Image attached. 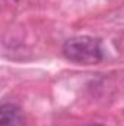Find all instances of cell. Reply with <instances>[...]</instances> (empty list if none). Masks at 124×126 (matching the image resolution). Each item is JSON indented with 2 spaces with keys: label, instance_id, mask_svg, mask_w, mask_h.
Here are the masks:
<instances>
[{
  "label": "cell",
  "instance_id": "obj_2",
  "mask_svg": "<svg viewBox=\"0 0 124 126\" xmlns=\"http://www.w3.org/2000/svg\"><path fill=\"white\" fill-rule=\"evenodd\" d=\"M1 126H25V117L21 109L12 103H6L0 109Z\"/></svg>",
  "mask_w": 124,
  "mask_h": 126
},
{
  "label": "cell",
  "instance_id": "obj_1",
  "mask_svg": "<svg viewBox=\"0 0 124 126\" xmlns=\"http://www.w3.org/2000/svg\"><path fill=\"white\" fill-rule=\"evenodd\" d=\"M63 54L67 60L77 64H96L102 60V48L96 38L82 35L66 40Z\"/></svg>",
  "mask_w": 124,
  "mask_h": 126
},
{
  "label": "cell",
  "instance_id": "obj_3",
  "mask_svg": "<svg viewBox=\"0 0 124 126\" xmlns=\"http://www.w3.org/2000/svg\"><path fill=\"white\" fill-rule=\"evenodd\" d=\"M92 126H101V125H92Z\"/></svg>",
  "mask_w": 124,
  "mask_h": 126
}]
</instances>
